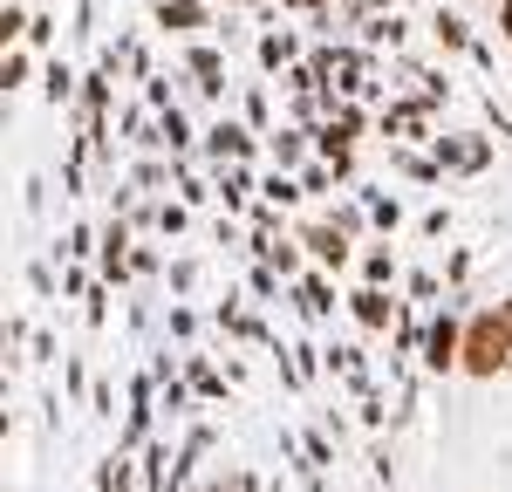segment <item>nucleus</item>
<instances>
[{
  "mask_svg": "<svg viewBox=\"0 0 512 492\" xmlns=\"http://www.w3.org/2000/svg\"><path fill=\"white\" fill-rule=\"evenodd\" d=\"M349 308H355V322L362 328H390V294H383V287H362V294H349Z\"/></svg>",
  "mask_w": 512,
  "mask_h": 492,
  "instance_id": "nucleus-3",
  "label": "nucleus"
},
{
  "mask_svg": "<svg viewBox=\"0 0 512 492\" xmlns=\"http://www.w3.org/2000/svg\"><path fill=\"white\" fill-rule=\"evenodd\" d=\"M492 7H499V0H492Z\"/></svg>",
  "mask_w": 512,
  "mask_h": 492,
  "instance_id": "nucleus-12",
  "label": "nucleus"
},
{
  "mask_svg": "<svg viewBox=\"0 0 512 492\" xmlns=\"http://www.w3.org/2000/svg\"><path fill=\"white\" fill-rule=\"evenodd\" d=\"M158 21L178 28V35H192V28H205V0H158Z\"/></svg>",
  "mask_w": 512,
  "mask_h": 492,
  "instance_id": "nucleus-4",
  "label": "nucleus"
},
{
  "mask_svg": "<svg viewBox=\"0 0 512 492\" xmlns=\"http://www.w3.org/2000/svg\"><path fill=\"white\" fill-rule=\"evenodd\" d=\"M362 274H369V287H383V281H390V253H369V260H362Z\"/></svg>",
  "mask_w": 512,
  "mask_h": 492,
  "instance_id": "nucleus-8",
  "label": "nucleus"
},
{
  "mask_svg": "<svg viewBox=\"0 0 512 492\" xmlns=\"http://www.w3.org/2000/svg\"><path fill=\"white\" fill-rule=\"evenodd\" d=\"M458 356H465V322H451V315H444V322L431 328V342H424V369L444 376V369H458Z\"/></svg>",
  "mask_w": 512,
  "mask_h": 492,
  "instance_id": "nucleus-2",
  "label": "nucleus"
},
{
  "mask_svg": "<svg viewBox=\"0 0 512 492\" xmlns=\"http://www.w3.org/2000/svg\"><path fill=\"white\" fill-rule=\"evenodd\" d=\"M506 369H512V315H506V301H499V308H478L472 322H465V356H458V376L492 383V376H506Z\"/></svg>",
  "mask_w": 512,
  "mask_h": 492,
  "instance_id": "nucleus-1",
  "label": "nucleus"
},
{
  "mask_svg": "<svg viewBox=\"0 0 512 492\" xmlns=\"http://www.w3.org/2000/svg\"><path fill=\"white\" fill-rule=\"evenodd\" d=\"M431 28H437V41H444V48H472V35H465V21H458V14H437Z\"/></svg>",
  "mask_w": 512,
  "mask_h": 492,
  "instance_id": "nucleus-7",
  "label": "nucleus"
},
{
  "mask_svg": "<svg viewBox=\"0 0 512 492\" xmlns=\"http://www.w3.org/2000/svg\"><path fill=\"white\" fill-rule=\"evenodd\" d=\"M0 76H7V89H21V82L35 76V55H28V41H21V48H7V69H0Z\"/></svg>",
  "mask_w": 512,
  "mask_h": 492,
  "instance_id": "nucleus-6",
  "label": "nucleus"
},
{
  "mask_svg": "<svg viewBox=\"0 0 512 492\" xmlns=\"http://www.w3.org/2000/svg\"><path fill=\"white\" fill-rule=\"evenodd\" d=\"M499 41H512V0H499Z\"/></svg>",
  "mask_w": 512,
  "mask_h": 492,
  "instance_id": "nucleus-10",
  "label": "nucleus"
},
{
  "mask_svg": "<svg viewBox=\"0 0 512 492\" xmlns=\"http://www.w3.org/2000/svg\"><path fill=\"white\" fill-rule=\"evenodd\" d=\"M506 315H512V301H506Z\"/></svg>",
  "mask_w": 512,
  "mask_h": 492,
  "instance_id": "nucleus-11",
  "label": "nucleus"
},
{
  "mask_svg": "<svg viewBox=\"0 0 512 492\" xmlns=\"http://www.w3.org/2000/svg\"><path fill=\"white\" fill-rule=\"evenodd\" d=\"M48 41H55V21H48V14H35V28H28V48H48Z\"/></svg>",
  "mask_w": 512,
  "mask_h": 492,
  "instance_id": "nucleus-9",
  "label": "nucleus"
},
{
  "mask_svg": "<svg viewBox=\"0 0 512 492\" xmlns=\"http://www.w3.org/2000/svg\"><path fill=\"white\" fill-rule=\"evenodd\" d=\"M308 246H315V260H321V267H342V260H349L342 233H328V226H315V233H308Z\"/></svg>",
  "mask_w": 512,
  "mask_h": 492,
  "instance_id": "nucleus-5",
  "label": "nucleus"
}]
</instances>
